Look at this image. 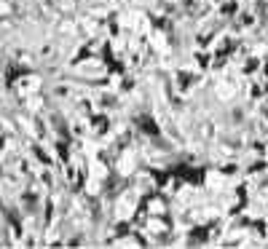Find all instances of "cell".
<instances>
[{
    "mask_svg": "<svg viewBox=\"0 0 268 249\" xmlns=\"http://www.w3.org/2000/svg\"><path fill=\"white\" fill-rule=\"evenodd\" d=\"M129 195H132V193H129ZM129 195H121V198H123V201H129ZM123 206H126V209H129V206H132V204H118V212H121V209H123Z\"/></svg>",
    "mask_w": 268,
    "mask_h": 249,
    "instance_id": "cell-1",
    "label": "cell"
}]
</instances>
